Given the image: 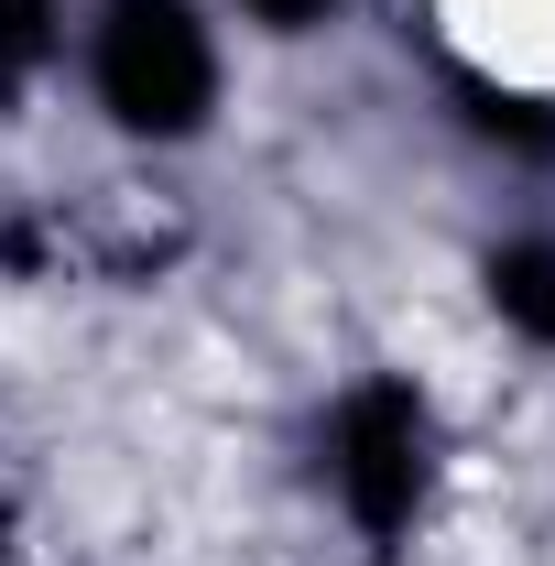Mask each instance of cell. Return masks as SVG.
Listing matches in <instances>:
<instances>
[{
    "label": "cell",
    "mask_w": 555,
    "mask_h": 566,
    "mask_svg": "<svg viewBox=\"0 0 555 566\" xmlns=\"http://www.w3.org/2000/svg\"><path fill=\"white\" fill-rule=\"evenodd\" d=\"M87 76H98V109L142 142H186L218 109V44L186 0H109Z\"/></svg>",
    "instance_id": "cell-1"
},
{
    "label": "cell",
    "mask_w": 555,
    "mask_h": 566,
    "mask_svg": "<svg viewBox=\"0 0 555 566\" xmlns=\"http://www.w3.org/2000/svg\"><path fill=\"white\" fill-rule=\"evenodd\" d=\"M425 469H436V424H425V392L415 381H359L338 403V424H327V480H338V501H348V523L359 534H404L425 512Z\"/></svg>",
    "instance_id": "cell-2"
},
{
    "label": "cell",
    "mask_w": 555,
    "mask_h": 566,
    "mask_svg": "<svg viewBox=\"0 0 555 566\" xmlns=\"http://www.w3.org/2000/svg\"><path fill=\"white\" fill-rule=\"evenodd\" d=\"M447 98H458V120L480 142H501V153H555V109L545 98H512V87H490V76H447Z\"/></svg>",
    "instance_id": "cell-3"
},
{
    "label": "cell",
    "mask_w": 555,
    "mask_h": 566,
    "mask_svg": "<svg viewBox=\"0 0 555 566\" xmlns=\"http://www.w3.org/2000/svg\"><path fill=\"white\" fill-rule=\"evenodd\" d=\"M490 305H501L523 338H545V349H555V251H545V240L490 251Z\"/></svg>",
    "instance_id": "cell-4"
},
{
    "label": "cell",
    "mask_w": 555,
    "mask_h": 566,
    "mask_svg": "<svg viewBox=\"0 0 555 566\" xmlns=\"http://www.w3.org/2000/svg\"><path fill=\"white\" fill-rule=\"evenodd\" d=\"M55 22H66V0H0V98L33 87V66L55 55Z\"/></svg>",
    "instance_id": "cell-5"
},
{
    "label": "cell",
    "mask_w": 555,
    "mask_h": 566,
    "mask_svg": "<svg viewBox=\"0 0 555 566\" xmlns=\"http://www.w3.org/2000/svg\"><path fill=\"white\" fill-rule=\"evenodd\" d=\"M240 11H251V22H273V33H305V22H327L338 0H240Z\"/></svg>",
    "instance_id": "cell-6"
}]
</instances>
